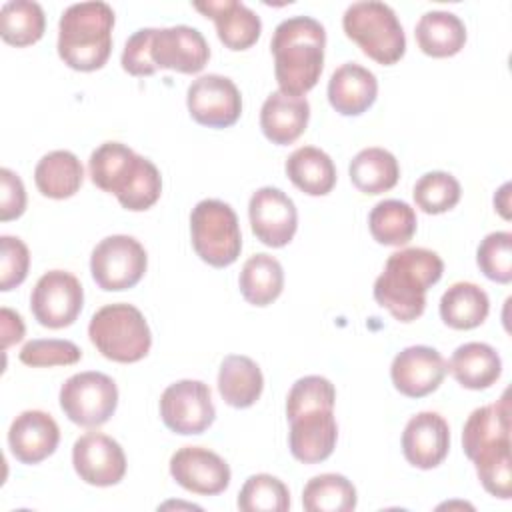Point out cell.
Segmentation results:
<instances>
[{
  "instance_id": "277c9868",
  "label": "cell",
  "mask_w": 512,
  "mask_h": 512,
  "mask_svg": "<svg viewBox=\"0 0 512 512\" xmlns=\"http://www.w3.org/2000/svg\"><path fill=\"white\" fill-rule=\"evenodd\" d=\"M114 10L92 0L70 4L58 22V56L78 72L102 68L112 52Z\"/></svg>"
},
{
  "instance_id": "f1b7e54d",
  "label": "cell",
  "mask_w": 512,
  "mask_h": 512,
  "mask_svg": "<svg viewBox=\"0 0 512 512\" xmlns=\"http://www.w3.org/2000/svg\"><path fill=\"white\" fill-rule=\"evenodd\" d=\"M290 182L308 196H326L336 184V166L332 158L316 146H300L286 158Z\"/></svg>"
},
{
  "instance_id": "1f68e13d",
  "label": "cell",
  "mask_w": 512,
  "mask_h": 512,
  "mask_svg": "<svg viewBox=\"0 0 512 512\" xmlns=\"http://www.w3.org/2000/svg\"><path fill=\"white\" fill-rule=\"evenodd\" d=\"M240 294L252 306H268L272 304L284 288V270L282 264L270 254H254L250 256L238 278Z\"/></svg>"
},
{
  "instance_id": "9c48e42d",
  "label": "cell",
  "mask_w": 512,
  "mask_h": 512,
  "mask_svg": "<svg viewBox=\"0 0 512 512\" xmlns=\"http://www.w3.org/2000/svg\"><path fill=\"white\" fill-rule=\"evenodd\" d=\"M148 268L144 246L126 234L106 236L96 244L90 256V272L98 288L120 292L134 288Z\"/></svg>"
},
{
  "instance_id": "f546056e",
  "label": "cell",
  "mask_w": 512,
  "mask_h": 512,
  "mask_svg": "<svg viewBox=\"0 0 512 512\" xmlns=\"http://www.w3.org/2000/svg\"><path fill=\"white\" fill-rule=\"evenodd\" d=\"M488 312V294L474 282H454L440 298V318L454 330H472L480 326Z\"/></svg>"
},
{
  "instance_id": "4dcf8cb0",
  "label": "cell",
  "mask_w": 512,
  "mask_h": 512,
  "mask_svg": "<svg viewBox=\"0 0 512 512\" xmlns=\"http://www.w3.org/2000/svg\"><path fill=\"white\" fill-rule=\"evenodd\" d=\"M352 184L364 194H382L396 186L400 166L392 152L372 146L360 150L348 166Z\"/></svg>"
},
{
  "instance_id": "e575fe53",
  "label": "cell",
  "mask_w": 512,
  "mask_h": 512,
  "mask_svg": "<svg viewBox=\"0 0 512 512\" xmlns=\"http://www.w3.org/2000/svg\"><path fill=\"white\" fill-rule=\"evenodd\" d=\"M46 28V16L38 2L10 0L0 8V36L16 48L38 42Z\"/></svg>"
},
{
  "instance_id": "8992f818",
  "label": "cell",
  "mask_w": 512,
  "mask_h": 512,
  "mask_svg": "<svg viewBox=\"0 0 512 512\" xmlns=\"http://www.w3.org/2000/svg\"><path fill=\"white\" fill-rule=\"evenodd\" d=\"M342 28L362 52L382 66L396 64L406 52L404 28L396 12L378 0L354 2L342 16Z\"/></svg>"
},
{
  "instance_id": "8fae6325",
  "label": "cell",
  "mask_w": 512,
  "mask_h": 512,
  "mask_svg": "<svg viewBox=\"0 0 512 512\" xmlns=\"http://www.w3.org/2000/svg\"><path fill=\"white\" fill-rule=\"evenodd\" d=\"M160 416L176 434H202L216 418L212 392L202 380H178L160 396Z\"/></svg>"
},
{
  "instance_id": "8d00e7d4",
  "label": "cell",
  "mask_w": 512,
  "mask_h": 512,
  "mask_svg": "<svg viewBox=\"0 0 512 512\" xmlns=\"http://www.w3.org/2000/svg\"><path fill=\"white\" fill-rule=\"evenodd\" d=\"M460 182L442 170L422 174L412 190L416 206L426 214H442L460 202Z\"/></svg>"
},
{
  "instance_id": "30bf717a",
  "label": "cell",
  "mask_w": 512,
  "mask_h": 512,
  "mask_svg": "<svg viewBox=\"0 0 512 512\" xmlns=\"http://www.w3.org/2000/svg\"><path fill=\"white\" fill-rule=\"evenodd\" d=\"M84 290L80 280L66 270L42 274L30 294V310L44 328H66L82 312Z\"/></svg>"
},
{
  "instance_id": "74e56055",
  "label": "cell",
  "mask_w": 512,
  "mask_h": 512,
  "mask_svg": "<svg viewBox=\"0 0 512 512\" xmlns=\"http://www.w3.org/2000/svg\"><path fill=\"white\" fill-rule=\"evenodd\" d=\"M476 474L484 490L500 500L512 498V464H510V444L494 446L480 452L474 460Z\"/></svg>"
},
{
  "instance_id": "5b68a950",
  "label": "cell",
  "mask_w": 512,
  "mask_h": 512,
  "mask_svg": "<svg viewBox=\"0 0 512 512\" xmlns=\"http://www.w3.org/2000/svg\"><path fill=\"white\" fill-rule=\"evenodd\" d=\"M88 336L104 358L120 364L142 360L152 346V332L144 314L126 302L96 310L88 324Z\"/></svg>"
},
{
  "instance_id": "6da1fadb",
  "label": "cell",
  "mask_w": 512,
  "mask_h": 512,
  "mask_svg": "<svg viewBox=\"0 0 512 512\" xmlns=\"http://www.w3.org/2000/svg\"><path fill=\"white\" fill-rule=\"evenodd\" d=\"M444 272L442 258L428 248H404L388 256L374 282V300L398 322H412L426 308V292Z\"/></svg>"
},
{
  "instance_id": "ffe728a7",
  "label": "cell",
  "mask_w": 512,
  "mask_h": 512,
  "mask_svg": "<svg viewBox=\"0 0 512 512\" xmlns=\"http://www.w3.org/2000/svg\"><path fill=\"white\" fill-rule=\"evenodd\" d=\"M338 424L332 410H310L290 418L288 446L296 460L304 464L324 462L336 448Z\"/></svg>"
},
{
  "instance_id": "836d02e7",
  "label": "cell",
  "mask_w": 512,
  "mask_h": 512,
  "mask_svg": "<svg viewBox=\"0 0 512 512\" xmlns=\"http://www.w3.org/2000/svg\"><path fill=\"white\" fill-rule=\"evenodd\" d=\"M356 502L354 484L334 472L310 478L302 490V506L308 512H352Z\"/></svg>"
},
{
  "instance_id": "ee69618b",
  "label": "cell",
  "mask_w": 512,
  "mask_h": 512,
  "mask_svg": "<svg viewBox=\"0 0 512 512\" xmlns=\"http://www.w3.org/2000/svg\"><path fill=\"white\" fill-rule=\"evenodd\" d=\"M26 210V188L16 172L0 170V220L8 222L20 218Z\"/></svg>"
},
{
  "instance_id": "5bb4252c",
  "label": "cell",
  "mask_w": 512,
  "mask_h": 512,
  "mask_svg": "<svg viewBox=\"0 0 512 512\" xmlns=\"http://www.w3.org/2000/svg\"><path fill=\"white\" fill-rule=\"evenodd\" d=\"M72 464L80 480L100 488L118 484L126 474L122 446L102 432H88L74 442Z\"/></svg>"
},
{
  "instance_id": "ab89813d",
  "label": "cell",
  "mask_w": 512,
  "mask_h": 512,
  "mask_svg": "<svg viewBox=\"0 0 512 512\" xmlns=\"http://www.w3.org/2000/svg\"><path fill=\"white\" fill-rule=\"evenodd\" d=\"M476 264L482 274L498 284L512 282V234L506 230L484 236L476 250Z\"/></svg>"
},
{
  "instance_id": "ba28073f",
  "label": "cell",
  "mask_w": 512,
  "mask_h": 512,
  "mask_svg": "<svg viewBox=\"0 0 512 512\" xmlns=\"http://www.w3.org/2000/svg\"><path fill=\"white\" fill-rule=\"evenodd\" d=\"M118 406L116 382L96 370L70 376L60 388V408L66 418L84 428L106 424Z\"/></svg>"
},
{
  "instance_id": "7c38bea8",
  "label": "cell",
  "mask_w": 512,
  "mask_h": 512,
  "mask_svg": "<svg viewBox=\"0 0 512 512\" xmlns=\"http://www.w3.org/2000/svg\"><path fill=\"white\" fill-rule=\"evenodd\" d=\"M190 116L208 128H228L242 114V96L238 86L220 74L196 78L186 92Z\"/></svg>"
},
{
  "instance_id": "484cf974",
  "label": "cell",
  "mask_w": 512,
  "mask_h": 512,
  "mask_svg": "<svg viewBox=\"0 0 512 512\" xmlns=\"http://www.w3.org/2000/svg\"><path fill=\"white\" fill-rule=\"evenodd\" d=\"M264 376L260 366L244 356L230 354L222 360L218 372V390L232 408H250L262 394Z\"/></svg>"
},
{
  "instance_id": "9a60e30c",
  "label": "cell",
  "mask_w": 512,
  "mask_h": 512,
  "mask_svg": "<svg viewBox=\"0 0 512 512\" xmlns=\"http://www.w3.org/2000/svg\"><path fill=\"white\" fill-rule=\"evenodd\" d=\"M170 474L184 490L200 496L224 492L232 478L228 462L202 446L178 448L170 458Z\"/></svg>"
},
{
  "instance_id": "3957f363",
  "label": "cell",
  "mask_w": 512,
  "mask_h": 512,
  "mask_svg": "<svg viewBox=\"0 0 512 512\" xmlns=\"http://www.w3.org/2000/svg\"><path fill=\"white\" fill-rule=\"evenodd\" d=\"M92 182L118 198L120 206L142 212L162 194V176L154 162L120 142L100 144L88 160Z\"/></svg>"
},
{
  "instance_id": "4fadbf2b",
  "label": "cell",
  "mask_w": 512,
  "mask_h": 512,
  "mask_svg": "<svg viewBox=\"0 0 512 512\" xmlns=\"http://www.w3.org/2000/svg\"><path fill=\"white\" fill-rule=\"evenodd\" d=\"M248 216L254 236L270 246H286L298 228V212L292 198L274 186L258 188L248 204Z\"/></svg>"
},
{
  "instance_id": "d4e9b609",
  "label": "cell",
  "mask_w": 512,
  "mask_h": 512,
  "mask_svg": "<svg viewBox=\"0 0 512 512\" xmlns=\"http://www.w3.org/2000/svg\"><path fill=\"white\" fill-rule=\"evenodd\" d=\"M446 366L456 382L468 390H486L502 374V360L486 342H466L458 346Z\"/></svg>"
},
{
  "instance_id": "60d3db41",
  "label": "cell",
  "mask_w": 512,
  "mask_h": 512,
  "mask_svg": "<svg viewBox=\"0 0 512 512\" xmlns=\"http://www.w3.org/2000/svg\"><path fill=\"white\" fill-rule=\"evenodd\" d=\"M20 362L32 368H50V366H70L82 358V350L70 340L58 338H40L30 340L22 346L18 354Z\"/></svg>"
},
{
  "instance_id": "2e32d148",
  "label": "cell",
  "mask_w": 512,
  "mask_h": 512,
  "mask_svg": "<svg viewBox=\"0 0 512 512\" xmlns=\"http://www.w3.org/2000/svg\"><path fill=\"white\" fill-rule=\"evenodd\" d=\"M150 54L156 68L196 74L208 64L210 46L200 30L178 24L168 28H154Z\"/></svg>"
},
{
  "instance_id": "f6af8a7d",
  "label": "cell",
  "mask_w": 512,
  "mask_h": 512,
  "mask_svg": "<svg viewBox=\"0 0 512 512\" xmlns=\"http://www.w3.org/2000/svg\"><path fill=\"white\" fill-rule=\"evenodd\" d=\"M24 322L22 316L10 308L0 310V336H2V350H8L12 344L24 338Z\"/></svg>"
},
{
  "instance_id": "d590c367",
  "label": "cell",
  "mask_w": 512,
  "mask_h": 512,
  "mask_svg": "<svg viewBox=\"0 0 512 512\" xmlns=\"http://www.w3.org/2000/svg\"><path fill=\"white\" fill-rule=\"evenodd\" d=\"M236 504L242 512H286L290 508V492L272 474H252L240 488Z\"/></svg>"
},
{
  "instance_id": "44dd1931",
  "label": "cell",
  "mask_w": 512,
  "mask_h": 512,
  "mask_svg": "<svg viewBox=\"0 0 512 512\" xmlns=\"http://www.w3.org/2000/svg\"><path fill=\"white\" fill-rule=\"evenodd\" d=\"M198 12L212 18L220 42L230 50H246L260 38V16L238 0H206L192 4Z\"/></svg>"
},
{
  "instance_id": "bcb514c9",
  "label": "cell",
  "mask_w": 512,
  "mask_h": 512,
  "mask_svg": "<svg viewBox=\"0 0 512 512\" xmlns=\"http://www.w3.org/2000/svg\"><path fill=\"white\" fill-rule=\"evenodd\" d=\"M510 190V184L506 182L498 192H496V196H494V206L500 210V214L504 216V218H508L510 214H508V192Z\"/></svg>"
},
{
  "instance_id": "b9f144b4",
  "label": "cell",
  "mask_w": 512,
  "mask_h": 512,
  "mask_svg": "<svg viewBox=\"0 0 512 512\" xmlns=\"http://www.w3.org/2000/svg\"><path fill=\"white\" fill-rule=\"evenodd\" d=\"M30 268L28 246L14 236L0 238V290L8 292L20 286Z\"/></svg>"
},
{
  "instance_id": "d6986e66",
  "label": "cell",
  "mask_w": 512,
  "mask_h": 512,
  "mask_svg": "<svg viewBox=\"0 0 512 512\" xmlns=\"http://www.w3.org/2000/svg\"><path fill=\"white\" fill-rule=\"evenodd\" d=\"M60 442L56 420L42 410L20 412L8 430L12 456L22 464H38L54 454Z\"/></svg>"
},
{
  "instance_id": "cb8c5ba5",
  "label": "cell",
  "mask_w": 512,
  "mask_h": 512,
  "mask_svg": "<svg viewBox=\"0 0 512 512\" xmlns=\"http://www.w3.org/2000/svg\"><path fill=\"white\" fill-rule=\"evenodd\" d=\"M500 444H510L508 394H502V398L494 404L472 410L462 430V448L470 460H474L480 452Z\"/></svg>"
},
{
  "instance_id": "4316f807",
  "label": "cell",
  "mask_w": 512,
  "mask_h": 512,
  "mask_svg": "<svg viewBox=\"0 0 512 512\" xmlns=\"http://www.w3.org/2000/svg\"><path fill=\"white\" fill-rule=\"evenodd\" d=\"M34 182L42 196L64 200L74 196L84 182V168L70 150H52L44 154L34 168Z\"/></svg>"
},
{
  "instance_id": "f35d334b",
  "label": "cell",
  "mask_w": 512,
  "mask_h": 512,
  "mask_svg": "<svg viewBox=\"0 0 512 512\" xmlns=\"http://www.w3.org/2000/svg\"><path fill=\"white\" fill-rule=\"evenodd\" d=\"M336 402V388L334 384L324 376H304L298 378L286 398V416L288 420L310 410H334Z\"/></svg>"
},
{
  "instance_id": "7bdbcfd3",
  "label": "cell",
  "mask_w": 512,
  "mask_h": 512,
  "mask_svg": "<svg viewBox=\"0 0 512 512\" xmlns=\"http://www.w3.org/2000/svg\"><path fill=\"white\" fill-rule=\"evenodd\" d=\"M154 28L136 30L124 44L122 50V68L132 76H152L158 68L152 62L150 46H152Z\"/></svg>"
},
{
  "instance_id": "7a4b0ae2",
  "label": "cell",
  "mask_w": 512,
  "mask_h": 512,
  "mask_svg": "<svg viewBox=\"0 0 512 512\" xmlns=\"http://www.w3.org/2000/svg\"><path fill=\"white\" fill-rule=\"evenodd\" d=\"M326 30L310 16L282 20L272 34L274 76L282 92L304 96L310 92L324 68Z\"/></svg>"
},
{
  "instance_id": "ac0fdd59",
  "label": "cell",
  "mask_w": 512,
  "mask_h": 512,
  "mask_svg": "<svg viewBox=\"0 0 512 512\" xmlns=\"http://www.w3.org/2000/svg\"><path fill=\"white\" fill-rule=\"evenodd\" d=\"M448 448L450 428L438 412H418L406 422L402 432V452L412 466L432 470L442 464Z\"/></svg>"
},
{
  "instance_id": "e0dca14e",
  "label": "cell",
  "mask_w": 512,
  "mask_h": 512,
  "mask_svg": "<svg viewBox=\"0 0 512 512\" xmlns=\"http://www.w3.org/2000/svg\"><path fill=\"white\" fill-rule=\"evenodd\" d=\"M448 372L446 360L432 346H408L400 350L390 366L394 388L408 398H422L432 394Z\"/></svg>"
},
{
  "instance_id": "603a6c76",
  "label": "cell",
  "mask_w": 512,
  "mask_h": 512,
  "mask_svg": "<svg viewBox=\"0 0 512 512\" xmlns=\"http://www.w3.org/2000/svg\"><path fill=\"white\" fill-rule=\"evenodd\" d=\"M310 120V104L304 96H290L282 90L272 92L260 110V128L264 136L278 146L298 140Z\"/></svg>"
},
{
  "instance_id": "52a82bcc",
  "label": "cell",
  "mask_w": 512,
  "mask_h": 512,
  "mask_svg": "<svg viewBox=\"0 0 512 512\" xmlns=\"http://www.w3.org/2000/svg\"><path fill=\"white\" fill-rule=\"evenodd\" d=\"M190 234L194 252L214 268H226L240 256L242 234L238 216L222 200L206 198L192 208Z\"/></svg>"
},
{
  "instance_id": "83f0119b",
  "label": "cell",
  "mask_w": 512,
  "mask_h": 512,
  "mask_svg": "<svg viewBox=\"0 0 512 512\" xmlns=\"http://www.w3.org/2000/svg\"><path fill=\"white\" fill-rule=\"evenodd\" d=\"M416 42L420 50L432 58H448L458 54L466 44V26L446 10H430L416 24Z\"/></svg>"
},
{
  "instance_id": "7402d4cb",
  "label": "cell",
  "mask_w": 512,
  "mask_h": 512,
  "mask_svg": "<svg viewBox=\"0 0 512 512\" xmlns=\"http://www.w3.org/2000/svg\"><path fill=\"white\" fill-rule=\"evenodd\" d=\"M378 96L374 72L358 62L338 66L328 80V102L342 116L364 114Z\"/></svg>"
},
{
  "instance_id": "d6a6232c",
  "label": "cell",
  "mask_w": 512,
  "mask_h": 512,
  "mask_svg": "<svg viewBox=\"0 0 512 512\" xmlns=\"http://www.w3.org/2000/svg\"><path fill=\"white\" fill-rule=\"evenodd\" d=\"M416 212L402 200H382L368 216L372 238L384 246H404L416 234Z\"/></svg>"
}]
</instances>
